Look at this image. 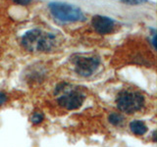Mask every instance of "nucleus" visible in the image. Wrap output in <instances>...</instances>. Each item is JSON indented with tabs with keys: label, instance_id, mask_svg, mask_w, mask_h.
<instances>
[{
	"label": "nucleus",
	"instance_id": "f03ea898",
	"mask_svg": "<svg viewBox=\"0 0 157 147\" xmlns=\"http://www.w3.org/2000/svg\"><path fill=\"white\" fill-rule=\"evenodd\" d=\"M116 106L120 111L127 114H134L135 112L141 110L144 106V97L140 92L122 90L116 97Z\"/></svg>",
	"mask_w": 157,
	"mask_h": 147
},
{
	"label": "nucleus",
	"instance_id": "0eeeda50",
	"mask_svg": "<svg viewBox=\"0 0 157 147\" xmlns=\"http://www.w3.org/2000/svg\"><path fill=\"white\" fill-rule=\"evenodd\" d=\"M130 130L136 135H144L147 131V126H145L144 122H141L140 120H135L131 122Z\"/></svg>",
	"mask_w": 157,
	"mask_h": 147
},
{
	"label": "nucleus",
	"instance_id": "39448f33",
	"mask_svg": "<svg viewBox=\"0 0 157 147\" xmlns=\"http://www.w3.org/2000/svg\"><path fill=\"white\" fill-rule=\"evenodd\" d=\"M85 101V95L80 91H70L58 98V104L67 110L78 109Z\"/></svg>",
	"mask_w": 157,
	"mask_h": 147
},
{
	"label": "nucleus",
	"instance_id": "1a4fd4ad",
	"mask_svg": "<svg viewBox=\"0 0 157 147\" xmlns=\"http://www.w3.org/2000/svg\"><path fill=\"white\" fill-rule=\"evenodd\" d=\"M44 119V116L42 113L40 112H36V113H33L32 118H31V121L33 125H38V124H40V123L43 121Z\"/></svg>",
	"mask_w": 157,
	"mask_h": 147
},
{
	"label": "nucleus",
	"instance_id": "9d476101",
	"mask_svg": "<svg viewBox=\"0 0 157 147\" xmlns=\"http://www.w3.org/2000/svg\"><path fill=\"white\" fill-rule=\"evenodd\" d=\"M147 1H148V0H121L122 3L129 4V5H139V4L145 3Z\"/></svg>",
	"mask_w": 157,
	"mask_h": 147
},
{
	"label": "nucleus",
	"instance_id": "6e6552de",
	"mask_svg": "<svg viewBox=\"0 0 157 147\" xmlns=\"http://www.w3.org/2000/svg\"><path fill=\"white\" fill-rule=\"evenodd\" d=\"M108 121H109L110 124L113 126H121L123 123H124V117H123L119 113H111V114L108 116Z\"/></svg>",
	"mask_w": 157,
	"mask_h": 147
},
{
	"label": "nucleus",
	"instance_id": "20e7f679",
	"mask_svg": "<svg viewBox=\"0 0 157 147\" xmlns=\"http://www.w3.org/2000/svg\"><path fill=\"white\" fill-rule=\"evenodd\" d=\"M100 65V59L97 56H78L74 59L75 71L81 77H90Z\"/></svg>",
	"mask_w": 157,
	"mask_h": 147
},
{
	"label": "nucleus",
	"instance_id": "423d86ee",
	"mask_svg": "<svg viewBox=\"0 0 157 147\" xmlns=\"http://www.w3.org/2000/svg\"><path fill=\"white\" fill-rule=\"evenodd\" d=\"M91 24L95 32L99 34H108L114 31L115 23L111 18L105 16H94L92 18Z\"/></svg>",
	"mask_w": 157,
	"mask_h": 147
},
{
	"label": "nucleus",
	"instance_id": "f257e3e1",
	"mask_svg": "<svg viewBox=\"0 0 157 147\" xmlns=\"http://www.w3.org/2000/svg\"><path fill=\"white\" fill-rule=\"evenodd\" d=\"M22 45L29 52H49L55 49L58 40L55 34L40 29H32L24 34Z\"/></svg>",
	"mask_w": 157,
	"mask_h": 147
},
{
	"label": "nucleus",
	"instance_id": "ddd939ff",
	"mask_svg": "<svg viewBox=\"0 0 157 147\" xmlns=\"http://www.w3.org/2000/svg\"><path fill=\"white\" fill-rule=\"evenodd\" d=\"M152 138H153V141H154V142L156 141V135H155V131L153 132V134H152Z\"/></svg>",
	"mask_w": 157,
	"mask_h": 147
},
{
	"label": "nucleus",
	"instance_id": "f8f14e48",
	"mask_svg": "<svg viewBox=\"0 0 157 147\" xmlns=\"http://www.w3.org/2000/svg\"><path fill=\"white\" fill-rule=\"evenodd\" d=\"M7 101V95L4 92H0V106L3 105Z\"/></svg>",
	"mask_w": 157,
	"mask_h": 147
},
{
	"label": "nucleus",
	"instance_id": "9b49d317",
	"mask_svg": "<svg viewBox=\"0 0 157 147\" xmlns=\"http://www.w3.org/2000/svg\"><path fill=\"white\" fill-rule=\"evenodd\" d=\"M14 3H16L18 5H28L32 2V0H13Z\"/></svg>",
	"mask_w": 157,
	"mask_h": 147
},
{
	"label": "nucleus",
	"instance_id": "7ed1b4c3",
	"mask_svg": "<svg viewBox=\"0 0 157 147\" xmlns=\"http://www.w3.org/2000/svg\"><path fill=\"white\" fill-rule=\"evenodd\" d=\"M54 18L63 23H75L85 20V16L80 8L68 3L51 2L48 5Z\"/></svg>",
	"mask_w": 157,
	"mask_h": 147
}]
</instances>
